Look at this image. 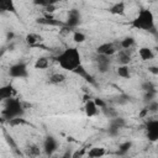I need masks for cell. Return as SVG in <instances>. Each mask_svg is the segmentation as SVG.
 <instances>
[{
    "instance_id": "cell-18",
    "label": "cell",
    "mask_w": 158,
    "mask_h": 158,
    "mask_svg": "<svg viewBox=\"0 0 158 158\" xmlns=\"http://www.w3.org/2000/svg\"><path fill=\"white\" fill-rule=\"evenodd\" d=\"M105 154H106V151H105V148H101V147H93L86 153V156L90 158H99Z\"/></svg>"
},
{
    "instance_id": "cell-37",
    "label": "cell",
    "mask_w": 158,
    "mask_h": 158,
    "mask_svg": "<svg viewBox=\"0 0 158 158\" xmlns=\"http://www.w3.org/2000/svg\"><path fill=\"white\" fill-rule=\"evenodd\" d=\"M5 137H6V142H7L9 144H10V147L15 149V148H16V144H15V142H14V139H12V137H11V136H9L7 133H5Z\"/></svg>"
},
{
    "instance_id": "cell-21",
    "label": "cell",
    "mask_w": 158,
    "mask_h": 158,
    "mask_svg": "<svg viewBox=\"0 0 158 158\" xmlns=\"http://www.w3.org/2000/svg\"><path fill=\"white\" fill-rule=\"evenodd\" d=\"M49 83L53 84V85H58V84H62L64 80H65V75L62 74V73H53L49 75Z\"/></svg>"
},
{
    "instance_id": "cell-17",
    "label": "cell",
    "mask_w": 158,
    "mask_h": 158,
    "mask_svg": "<svg viewBox=\"0 0 158 158\" xmlns=\"http://www.w3.org/2000/svg\"><path fill=\"white\" fill-rule=\"evenodd\" d=\"M138 56H139V58H141L142 60H144V62L151 60V59L154 58V53H153V51H152L149 47H141V48L138 49Z\"/></svg>"
},
{
    "instance_id": "cell-15",
    "label": "cell",
    "mask_w": 158,
    "mask_h": 158,
    "mask_svg": "<svg viewBox=\"0 0 158 158\" xmlns=\"http://www.w3.org/2000/svg\"><path fill=\"white\" fill-rule=\"evenodd\" d=\"M0 11L16 14V7H15L14 0H0Z\"/></svg>"
},
{
    "instance_id": "cell-3",
    "label": "cell",
    "mask_w": 158,
    "mask_h": 158,
    "mask_svg": "<svg viewBox=\"0 0 158 158\" xmlns=\"http://www.w3.org/2000/svg\"><path fill=\"white\" fill-rule=\"evenodd\" d=\"M23 114H25V105L19 99L10 98L4 101V109L1 111V117L4 120L9 121L11 118L23 116Z\"/></svg>"
},
{
    "instance_id": "cell-22",
    "label": "cell",
    "mask_w": 158,
    "mask_h": 158,
    "mask_svg": "<svg viewBox=\"0 0 158 158\" xmlns=\"http://www.w3.org/2000/svg\"><path fill=\"white\" fill-rule=\"evenodd\" d=\"M133 46H135V38L131 37V36L125 37V38L121 40V42H120V48H121V49H131Z\"/></svg>"
},
{
    "instance_id": "cell-28",
    "label": "cell",
    "mask_w": 158,
    "mask_h": 158,
    "mask_svg": "<svg viewBox=\"0 0 158 158\" xmlns=\"http://www.w3.org/2000/svg\"><path fill=\"white\" fill-rule=\"evenodd\" d=\"M101 111H102V114H104L106 117H109V118H114V117L118 116V115H117V112L115 111V109L109 107L107 105H106L105 107H102V109H101Z\"/></svg>"
},
{
    "instance_id": "cell-9",
    "label": "cell",
    "mask_w": 158,
    "mask_h": 158,
    "mask_svg": "<svg viewBox=\"0 0 158 158\" xmlns=\"http://www.w3.org/2000/svg\"><path fill=\"white\" fill-rule=\"evenodd\" d=\"M95 63L100 73H106L110 69V57L104 54H98L95 57Z\"/></svg>"
},
{
    "instance_id": "cell-36",
    "label": "cell",
    "mask_w": 158,
    "mask_h": 158,
    "mask_svg": "<svg viewBox=\"0 0 158 158\" xmlns=\"http://www.w3.org/2000/svg\"><path fill=\"white\" fill-rule=\"evenodd\" d=\"M94 101H95V104L98 105V107H99L100 110L107 105V104H106V101H104V100H102V99H100V98H95V99H94Z\"/></svg>"
},
{
    "instance_id": "cell-4",
    "label": "cell",
    "mask_w": 158,
    "mask_h": 158,
    "mask_svg": "<svg viewBox=\"0 0 158 158\" xmlns=\"http://www.w3.org/2000/svg\"><path fill=\"white\" fill-rule=\"evenodd\" d=\"M9 75L11 78H27L28 75V72H27V65L26 63L23 62H19V63H15L10 67L9 69Z\"/></svg>"
},
{
    "instance_id": "cell-34",
    "label": "cell",
    "mask_w": 158,
    "mask_h": 158,
    "mask_svg": "<svg viewBox=\"0 0 158 158\" xmlns=\"http://www.w3.org/2000/svg\"><path fill=\"white\" fill-rule=\"evenodd\" d=\"M73 31H74V28H72V27H69V26L64 25V26H62V27H60V30H59V33H60L62 36H67V35L72 33Z\"/></svg>"
},
{
    "instance_id": "cell-6",
    "label": "cell",
    "mask_w": 158,
    "mask_h": 158,
    "mask_svg": "<svg viewBox=\"0 0 158 158\" xmlns=\"http://www.w3.org/2000/svg\"><path fill=\"white\" fill-rule=\"evenodd\" d=\"M147 138L152 142L158 141V120H151L146 123Z\"/></svg>"
},
{
    "instance_id": "cell-29",
    "label": "cell",
    "mask_w": 158,
    "mask_h": 158,
    "mask_svg": "<svg viewBox=\"0 0 158 158\" xmlns=\"http://www.w3.org/2000/svg\"><path fill=\"white\" fill-rule=\"evenodd\" d=\"M59 0H33V4L37 6H42V7H47L49 5H56Z\"/></svg>"
},
{
    "instance_id": "cell-16",
    "label": "cell",
    "mask_w": 158,
    "mask_h": 158,
    "mask_svg": "<svg viewBox=\"0 0 158 158\" xmlns=\"http://www.w3.org/2000/svg\"><path fill=\"white\" fill-rule=\"evenodd\" d=\"M73 73H75L77 75H79V77H81V78H84L86 81H89V83H91V84H95V80H94V77L90 74V73H88V70L83 67V64L81 65H79Z\"/></svg>"
},
{
    "instance_id": "cell-27",
    "label": "cell",
    "mask_w": 158,
    "mask_h": 158,
    "mask_svg": "<svg viewBox=\"0 0 158 158\" xmlns=\"http://www.w3.org/2000/svg\"><path fill=\"white\" fill-rule=\"evenodd\" d=\"M156 96H157V90H156V89H154V90H148V91H144V95H143V101H144L146 104H148L149 101L154 100V99H156Z\"/></svg>"
},
{
    "instance_id": "cell-32",
    "label": "cell",
    "mask_w": 158,
    "mask_h": 158,
    "mask_svg": "<svg viewBox=\"0 0 158 158\" xmlns=\"http://www.w3.org/2000/svg\"><path fill=\"white\" fill-rule=\"evenodd\" d=\"M118 132H120V128H118V127H115V126L109 125V128H107V133H109V136H111V137H116V136H118Z\"/></svg>"
},
{
    "instance_id": "cell-31",
    "label": "cell",
    "mask_w": 158,
    "mask_h": 158,
    "mask_svg": "<svg viewBox=\"0 0 158 158\" xmlns=\"http://www.w3.org/2000/svg\"><path fill=\"white\" fill-rule=\"evenodd\" d=\"M26 154H28V156H38L40 154V148L37 146H30L26 149Z\"/></svg>"
},
{
    "instance_id": "cell-39",
    "label": "cell",
    "mask_w": 158,
    "mask_h": 158,
    "mask_svg": "<svg viewBox=\"0 0 158 158\" xmlns=\"http://www.w3.org/2000/svg\"><path fill=\"white\" fill-rule=\"evenodd\" d=\"M148 114H149V110H148L147 106H146V107H143V109L141 110V112H139V117H141V118H144Z\"/></svg>"
},
{
    "instance_id": "cell-5",
    "label": "cell",
    "mask_w": 158,
    "mask_h": 158,
    "mask_svg": "<svg viewBox=\"0 0 158 158\" xmlns=\"http://www.w3.org/2000/svg\"><path fill=\"white\" fill-rule=\"evenodd\" d=\"M81 21V15L79 12V10L77 9H72L68 11V15H67V21H65V25L72 27V28H75L79 26Z\"/></svg>"
},
{
    "instance_id": "cell-38",
    "label": "cell",
    "mask_w": 158,
    "mask_h": 158,
    "mask_svg": "<svg viewBox=\"0 0 158 158\" xmlns=\"http://www.w3.org/2000/svg\"><path fill=\"white\" fill-rule=\"evenodd\" d=\"M148 72L154 74V75H158V65H151L148 67Z\"/></svg>"
},
{
    "instance_id": "cell-13",
    "label": "cell",
    "mask_w": 158,
    "mask_h": 158,
    "mask_svg": "<svg viewBox=\"0 0 158 158\" xmlns=\"http://www.w3.org/2000/svg\"><path fill=\"white\" fill-rule=\"evenodd\" d=\"M14 94H15V89L11 84H6L0 88V100L1 101H5V100L12 98Z\"/></svg>"
},
{
    "instance_id": "cell-35",
    "label": "cell",
    "mask_w": 158,
    "mask_h": 158,
    "mask_svg": "<svg viewBox=\"0 0 158 158\" xmlns=\"http://www.w3.org/2000/svg\"><path fill=\"white\" fill-rule=\"evenodd\" d=\"M141 88L143 89V91H148V90H154V89H156L154 85H153V83H151V81H144V83H142Z\"/></svg>"
},
{
    "instance_id": "cell-1",
    "label": "cell",
    "mask_w": 158,
    "mask_h": 158,
    "mask_svg": "<svg viewBox=\"0 0 158 158\" xmlns=\"http://www.w3.org/2000/svg\"><path fill=\"white\" fill-rule=\"evenodd\" d=\"M56 62L59 67L67 72H74L79 65H81V56L77 47H68L56 56Z\"/></svg>"
},
{
    "instance_id": "cell-40",
    "label": "cell",
    "mask_w": 158,
    "mask_h": 158,
    "mask_svg": "<svg viewBox=\"0 0 158 158\" xmlns=\"http://www.w3.org/2000/svg\"><path fill=\"white\" fill-rule=\"evenodd\" d=\"M44 11H46L47 14H53V12L56 11V5H49V6L44 7Z\"/></svg>"
},
{
    "instance_id": "cell-26",
    "label": "cell",
    "mask_w": 158,
    "mask_h": 158,
    "mask_svg": "<svg viewBox=\"0 0 158 158\" xmlns=\"http://www.w3.org/2000/svg\"><path fill=\"white\" fill-rule=\"evenodd\" d=\"M85 40H86V36L83 32H80V31H73V41L75 43H83V42H85Z\"/></svg>"
},
{
    "instance_id": "cell-19",
    "label": "cell",
    "mask_w": 158,
    "mask_h": 158,
    "mask_svg": "<svg viewBox=\"0 0 158 158\" xmlns=\"http://www.w3.org/2000/svg\"><path fill=\"white\" fill-rule=\"evenodd\" d=\"M117 75L123 79H130L131 78V72L128 64H120L117 68Z\"/></svg>"
},
{
    "instance_id": "cell-14",
    "label": "cell",
    "mask_w": 158,
    "mask_h": 158,
    "mask_svg": "<svg viewBox=\"0 0 158 158\" xmlns=\"http://www.w3.org/2000/svg\"><path fill=\"white\" fill-rule=\"evenodd\" d=\"M117 62L120 64H128L131 62V51L130 49H118L117 51Z\"/></svg>"
},
{
    "instance_id": "cell-11",
    "label": "cell",
    "mask_w": 158,
    "mask_h": 158,
    "mask_svg": "<svg viewBox=\"0 0 158 158\" xmlns=\"http://www.w3.org/2000/svg\"><path fill=\"white\" fill-rule=\"evenodd\" d=\"M99 110H100V109L98 107V105L95 104L94 100L88 99V100L85 101L84 112H85V115H86L88 117H94V116H96V115L99 114Z\"/></svg>"
},
{
    "instance_id": "cell-10",
    "label": "cell",
    "mask_w": 158,
    "mask_h": 158,
    "mask_svg": "<svg viewBox=\"0 0 158 158\" xmlns=\"http://www.w3.org/2000/svg\"><path fill=\"white\" fill-rule=\"evenodd\" d=\"M57 148H58L57 139L54 137H52V136H47L44 138V141H43V151H44V153L47 156H51L57 151Z\"/></svg>"
},
{
    "instance_id": "cell-33",
    "label": "cell",
    "mask_w": 158,
    "mask_h": 158,
    "mask_svg": "<svg viewBox=\"0 0 158 158\" xmlns=\"http://www.w3.org/2000/svg\"><path fill=\"white\" fill-rule=\"evenodd\" d=\"M147 109L149 110V112H157L158 111V102L156 100H152L147 104Z\"/></svg>"
},
{
    "instance_id": "cell-8",
    "label": "cell",
    "mask_w": 158,
    "mask_h": 158,
    "mask_svg": "<svg viewBox=\"0 0 158 158\" xmlns=\"http://www.w3.org/2000/svg\"><path fill=\"white\" fill-rule=\"evenodd\" d=\"M117 47L115 46V43L112 42H105V43H101L100 46H98L96 48V54H104V56H109L111 57L112 54L117 53Z\"/></svg>"
},
{
    "instance_id": "cell-7",
    "label": "cell",
    "mask_w": 158,
    "mask_h": 158,
    "mask_svg": "<svg viewBox=\"0 0 158 158\" xmlns=\"http://www.w3.org/2000/svg\"><path fill=\"white\" fill-rule=\"evenodd\" d=\"M36 23L43 25V26H57V27H62V26L65 25V22H62V21H59V20L53 19L52 14H47V12L44 14L43 17H38V19L36 20Z\"/></svg>"
},
{
    "instance_id": "cell-41",
    "label": "cell",
    "mask_w": 158,
    "mask_h": 158,
    "mask_svg": "<svg viewBox=\"0 0 158 158\" xmlns=\"http://www.w3.org/2000/svg\"><path fill=\"white\" fill-rule=\"evenodd\" d=\"M12 37H14V33H12V32H10V33H7V38H9V40H11Z\"/></svg>"
},
{
    "instance_id": "cell-24",
    "label": "cell",
    "mask_w": 158,
    "mask_h": 158,
    "mask_svg": "<svg viewBox=\"0 0 158 158\" xmlns=\"http://www.w3.org/2000/svg\"><path fill=\"white\" fill-rule=\"evenodd\" d=\"M38 41H42V37L38 36V35H36V33H28L26 36V43L28 46H31V47H35Z\"/></svg>"
},
{
    "instance_id": "cell-12",
    "label": "cell",
    "mask_w": 158,
    "mask_h": 158,
    "mask_svg": "<svg viewBox=\"0 0 158 158\" xmlns=\"http://www.w3.org/2000/svg\"><path fill=\"white\" fill-rule=\"evenodd\" d=\"M125 11H126V2L120 0L115 4H112L110 7H109V12L111 15H116V16H121V15H125Z\"/></svg>"
},
{
    "instance_id": "cell-2",
    "label": "cell",
    "mask_w": 158,
    "mask_h": 158,
    "mask_svg": "<svg viewBox=\"0 0 158 158\" xmlns=\"http://www.w3.org/2000/svg\"><path fill=\"white\" fill-rule=\"evenodd\" d=\"M130 26L136 30L154 32V15L149 9H141L136 17L130 22Z\"/></svg>"
},
{
    "instance_id": "cell-30",
    "label": "cell",
    "mask_w": 158,
    "mask_h": 158,
    "mask_svg": "<svg viewBox=\"0 0 158 158\" xmlns=\"http://www.w3.org/2000/svg\"><path fill=\"white\" fill-rule=\"evenodd\" d=\"M7 123L12 127L15 126H20V125H26L27 121H25V118H22V116H19V117H15V118H11L7 121Z\"/></svg>"
},
{
    "instance_id": "cell-20",
    "label": "cell",
    "mask_w": 158,
    "mask_h": 158,
    "mask_svg": "<svg viewBox=\"0 0 158 158\" xmlns=\"http://www.w3.org/2000/svg\"><path fill=\"white\" fill-rule=\"evenodd\" d=\"M33 67H35V69H47L49 67V58H47V57L37 58Z\"/></svg>"
},
{
    "instance_id": "cell-23",
    "label": "cell",
    "mask_w": 158,
    "mask_h": 158,
    "mask_svg": "<svg viewBox=\"0 0 158 158\" xmlns=\"http://www.w3.org/2000/svg\"><path fill=\"white\" fill-rule=\"evenodd\" d=\"M132 148V142L131 141H125L122 143L118 144V151H117V154L120 156H123L126 153H128V151Z\"/></svg>"
},
{
    "instance_id": "cell-25",
    "label": "cell",
    "mask_w": 158,
    "mask_h": 158,
    "mask_svg": "<svg viewBox=\"0 0 158 158\" xmlns=\"http://www.w3.org/2000/svg\"><path fill=\"white\" fill-rule=\"evenodd\" d=\"M109 125L115 126V127H118V128L121 130V128H123V127L126 126V121H125V118H122V117H120V116H116V117H114V118H110Z\"/></svg>"
}]
</instances>
